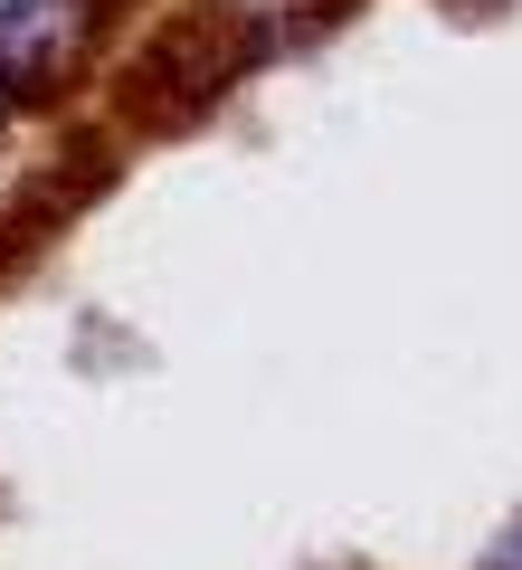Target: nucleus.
Returning <instances> with one entry per match:
<instances>
[{
	"instance_id": "nucleus-1",
	"label": "nucleus",
	"mask_w": 522,
	"mask_h": 570,
	"mask_svg": "<svg viewBox=\"0 0 522 570\" xmlns=\"http://www.w3.org/2000/svg\"><path fill=\"white\" fill-rule=\"evenodd\" d=\"M86 48V0H0V96H48Z\"/></svg>"
},
{
	"instance_id": "nucleus-2",
	"label": "nucleus",
	"mask_w": 522,
	"mask_h": 570,
	"mask_svg": "<svg viewBox=\"0 0 522 570\" xmlns=\"http://www.w3.org/2000/svg\"><path fill=\"white\" fill-rule=\"evenodd\" d=\"M484 570H522V523H513V532H503V542H494V551H484Z\"/></svg>"
},
{
	"instance_id": "nucleus-3",
	"label": "nucleus",
	"mask_w": 522,
	"mask_h": 570,
	"mask_svg": "<svg viewBox=\"0 0 522 570\" xmlns=\"http://www.w3.org/2000/svg\"><path fill=\"white\" fill-rule=\"evenodd\" d=\"M0 124H10V96H0Z\"/></svg>"
}]
</instances>
